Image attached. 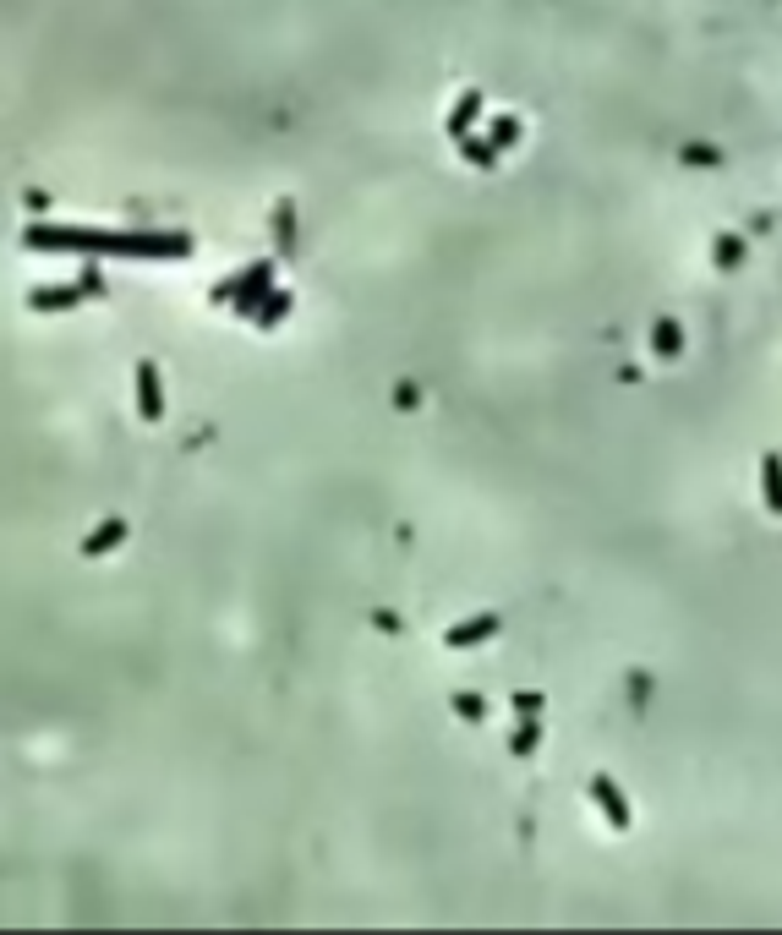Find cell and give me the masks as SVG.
I'll return each mask as SVG.
<instances>
[{
  "label": "cell",
  "mask_w": 782,
  "mask_h": 935,
  "mask_svg": "<svg viewBox=\"0 0 782 935\" xmlns=\"http://www.w3.org/2000/svg\"><path fill=\"white\" fill-rule=\"evenodd\" d=\"M83 296H93V290H83V285L28 290V312H72V307H83Z\"/></svg>",
  "instance_id": "6da1fadb"
},
{
  "label": "cell",
  "mask_w": 782,
  "mask_h": 935,
  "mask_svg": "<svg viewBox=\"0 0 782 935\" xmlns=\"http://www.w3.org/2000/svg\"><path fill=\"white\" fill-rule=\"evenodd\" d=\"M121 542H126V520H104V525H93L83 542H77V553L99 558V553H110V547H121Z\"/></svg>",
  "instance_id": "7a4b0ae2"
},
{
  "label": "cell",
  "mask_w": 782,
  "mask_h": 935,
  "mask_svg": "<svg viewBox=\"0 0 782 935\" xmlns=\"http://www.w3.org/2000/svg\"><path fill=\"white\" fill-rule=\"evenodd\" d=\"M137 405H143L148 422H159L165 416V400H159V372L154 361H137Z\"/></svg>",
  "instance_id": "3957f363"
}]
</instances>
